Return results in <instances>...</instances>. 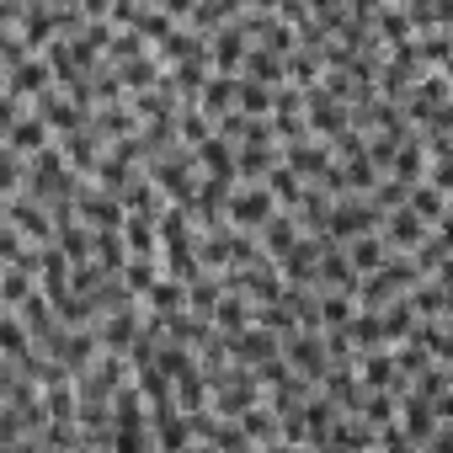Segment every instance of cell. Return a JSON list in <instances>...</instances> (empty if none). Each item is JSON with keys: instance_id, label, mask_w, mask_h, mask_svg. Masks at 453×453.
Segmentation results:
<instances>
[{"instance_id": "12", "label": "cell", "mask_w": 453, "mask_h": 453, "mask_svg": "<svg viewBox=\"0 0 453 453\" xmlns=\"http://www.w3.org/2000/svg\"><path fill=\"white\" fill-rule=\"evenodd\" d=\"M235 155H241V144H235V139H224V134H208V139L197 144V165H203V176H235V181H241Z\"/></svg>"}, {"instance_id": "16", "label": "cell", "mask_w": 453, "mask_h": 453, "mask_svg": "<svg viewBox=\"0 0 453 453\" xmlns=\"http://www.w3.org/2000/svg\"><path fill=\"white\" fill-rule=\"evenodd\" d=\"M38 288H43V283H38L33 267H22V262H0V310L27 304V294H38Z\"/></svg>"}, {"instance_id": "1", "label": "cell", "mask_w": 453, "mask_h": 453, "mask_svg": "<svg viewBox=\"0 0 453 453\" xmlns=\"http://www.w3.org/2000/svg\"><path fill=\"white\" fill-rule=\"evenodd\" d=\"M278 208H283V203H278V192H273L267 181H241L235 197H230V224H241V230H262Z\"/></svg>"}, {"instance_id": "26", "label": "cell", "mask_w": 453, "mask_h": 453, "mask_svg": "<svg viewBox=\"0 0 453 453\" xmlns=\"http://www.w3.org/2000/svg\"><path fill=\"white\" fill-rule=\"evenodd\" d=\"M144 310H155V315H171V310H187V283L181 278H160L150 294H144Z\"/></svg>"}, {"instance_id": "7", "label": "cell", "mask_w": 453, "mask_h": 453, "mask_svg": "<svg viewBox=\"0 0 453 453\" xmlns=\"http://www.w3.org/2000/svg\"><path fill=\"white\" fill-rule=\"evenodd\" d=\"M251 43H257V38H251L241 22H224V27L208 38V59H213V70H224V75H241V65H246Z\"/></svg>"}, {"instance_id": "6", "label": "cell", "mask_w": 453, "mask_h": 453, "mask_svg": "<svg viewBox=\"0 0 453 453\" xmlns=\"http://www.w3.org/2000/svg\"><path fill=\"white\" fill-rule=\"evenodd\" d=\"M283 357H288L304 379H315V384H320V373L331 368V347H326L320 331H294V336H283Z\"/></svg>"}, {"instance_id": "27", "label": "cell", "mask_w": 453, "mask_h": 453, "mask_svg": "<svg viewBox=\"0 0 453 453\" xmlns=\"http://www.w3.org/2000/svg\"><path fill=\"white\" fill-rule=\"evenodd\" d=\"M320 75H326V54H315V49H294L288 54V81L294 86H320Z\"/></svg>"}, {"instance_id": "21", "label": "cell", "mask_w": 453, "mask_h": 453, "mask_svg": "<svg viewBox=\"0 0 453 453\" xmlns=\"http://www.w3.org/2000/svg\"><path fill=\"white\" fill-rule=\"evenodd\" d=\"M197 102H203L213 118H219V112H235V107H241V75H224V70H213V81H208V91H203Z\"/></svg>"}, {"instance_id": "8", "label": "cell", "mask_w": 453, "mask_h": 453, "mask_svg": "<svg viewBox=\"0 0 453 453\" xmlns=\"http://www.w3.org/2000/svg\"><path fill=\"white\" fill-rule=\"evenodd\" d=\"M437 400L432 395H421V389H411V395H400V426L411 432V442L416 448H426V437L437 432Z\"/></svg>"}, {"instance_id": "32", "label": "cell", "mask_w": 453, "mask_h": 453, "mask_svg": "<svg viewBox=\"0 0 453 453\" xmlns=\"http://www.w3.org/2000/svg\"><path fill=\"white\" fill-rule=\"evenodd\" d=\"M112 6H118V0H81L86 17H112Z\"/></svg>"}, {"instance_id": "29", "label": "cell", "mask_w": 453, "mask_h": 453, "mask_svg": "<svg viewBox=\"0 0 453 453\" xmlns=\"http://www.w3.org/2000/svg\"><path fill=\"white\" fill-rule=\"evenodd\" d=\"M139 171H144V165H134V160H123L118 150H107V155H102V165H96V181H102V187H112V192H128V181H134Z\"/></svg>"}, {"instance_id": "10", "label": "cell", "mask_w": 453, "mask_h": 453, "mask_svg": "<svg viewBox=\"0 0 453 453\" xmlns=\"http://www.w3.org/2000/svg\"><path fill=\"white\" fill-rule=\"evenodd\" d=\"M139 112H134V96H118V102H102L96 112H91V128L112 144V139H128V134H139Z\"/></svg>"}, {"instance_id": "20", "label": "cell", "mask_w": 453, "mask_h": 453, "mask_svg": "<svg viewBox=\"0 0 453 453\" xmlns=\"http://www.w3.org/2000/svg\"><path fill=\"white\" fill-rule=\"evenodd\" d=\"M373 27H379L384 49H395V43H411V38H416V17H411L405 6H395V0H384V12L373 17Z\"/></svg>"}, {"instance_id": "11", "label": "cell", "mask_w": 453, "mask_h": 453, "mask_svg": "<svg viewBox=\"0 0 453 453\" xmlns=\"http://www.w3.org/2000/svg\"><path fill=\"white\" fill-rule=\"evenodd\" d=\"M283 160V139H246L241 144V155H235V165H241V181H267L273 176V165Z\"/></svg>"}, {"instance_id": "22", "label": "cell", "mask_w": 453, "mask_h": 453, "mask_svg": "<svg viewBox=\"0 0 453 453\" xmlns=\"http://www.w3.org/2000/svg\"><path fill=\"white\" fill-rule=\"evenodd\" d=\"M213 326H219V331L257 326V299H246V294H224V299H219V310H213Z\"/></svg>"}, {"instance_id": "34", "label": "cell", "mask_w": 453, "mask_h": 453, "mask_svg": "<svg viewBox=\"0 0 453 453\" xmlns=\"http://www.w3.org/2000/svg\"><path fill=\"white\" fill-rule=\"evenodd\" d=\"M17 6H27V12H33V6H54V0H17Z\"/></svg>"}, {"instance_id": "17", "label": "cell", "mask_w": 453, "mask_h": 453, "mask_svg": "<svg viewBox=\"0 0 453 453\" xmlns=\"http://www.w3.org/2000/svg\"><path fill=\"white\" fill-rule=\"evenodd\" d=\"M347 257H352V267H357V273H373V267H384V262L395 257V246H389V235H384V230H363V235H352V241H347Z\"/></svg>"}, {"instance_id": "18", "label": "cell", "mask_w": 453, "mask_h": 453, "mask_svg": "<svg viewBox=\"0 0 453 453\" xmlns=\"http://www.w3.org/2000/svg\"><path fill=\"white\" fill-rule=\"evenodd\" d=\"M123 241H128V257H160V219L155 213H128Z\"/></svg>"}, {"instance_id": "13", "label": "cell", "mask_w": 453, "mask_h": 453, "mask_svg": "<svg viewBox=\"0 0 453 453\" xmlns=\"http://www.w3.org/2000/svg\"><path fill=\"white\" fill-rule=\"evenodd\" d=\"M65 144V160L81 171V176H96V165H102V155H107V139L96 134V128H81V134H65L59 139Z\"/></svg>"}, {"instance_id": "4", "label": "cell", "mask_w": 453, "mask_h": 453, "mask_svg": "<svg viewBox=\"0 0 453 453\" xmlns=\"http://www.w3.org/2000/svg\"><path fill=\"white\" fill-rule=\"evenodd\" d=\"M144 299H134V304H123V310H112V315H102L96 320V336H102V347L107 352H128L134 342H139V331H144Z\"/></svg>"}, {"instance_id": "9", "label": "cell", "mask_w": 453, "mask_h": 453, "mask_svg": "<svg viewBox=\"0 0 453 453\" xmlns=\"http://www.w3.org/2000/svg\"><path fill=\"white\" fill-rule=\"evenodd\" d=\"M384 235H389V246H395V251H416V246L432 235V224H426L411 203H400V208H389V213H384Z\"/></svg>"}, {"instance_id": "5", "label": "cell", "mask_w": 453, "mask_h": 453, "mask_svg": "<svg viewBox=\"0 0 453 453\" xmlns=\"http://www.w3.org/2000/svg\"><path fill=\"white\" fill-rule=\"evenodd\" d=\"M0 139H6V150H22V155H38V150H49L59 134L49 128V118L38 112V107H27L22 118H12V123H0Z\"/></svg>"}, {"instance_id": "35", "label": "cell", "mask_w": 453, "mask_h": 453, "mask_svg": "<svg viewBox=\"0 0 453 453\" xmlns=\"http://www.w3.org/2000/svg\"><path fill=\"white\" fill-rule=\"evenodd\" d=\"M448 315H453V288H448Z\"/></svg>"}, {"instance_id": "31", "label": "cell", "mask_w": 453, "mask_h": 453, "mask_svg": "<svg viewBox=\"0 0 453 453\" xmlns=\"http://www.w3.org/2000/svg\"><path fill=\"white\" fill-rule=\"evenodd\" d=\"M150 6H160V12H171L176 22H187V17L197 12V0H150Z\"/></svg>"}, {"instance_id": "28", "label": "cell", "mask_w": 453, "mask_h": 453, "mask_svg": "<svg viewBox=\"0 0 453 453\" xmlns=\"http://www.w3.org/2000/svg\"><path fill=\"white\" fill-rule=\"evenodd\" d=\"M273 107H278V86H262V81L241 75V112H251V118H273Z\"/></svg>"}, {"instance_id": "25", "label": "cell", "mask_w": 453, "mask_h": 453, "mask_svg": "<svg viewBox=\"0 0 453 453\" xmlns=\"http://www.w3.org/2000/svg\"><path fill=\"white\" fill-rule=\"evenodd\" d=\"M160 278H165V262L160 257H128V267H123V283L134 288V299H144Z\"/></svg>"}, {"instance_id": "23", "label": "cell", "mask_w": 453, "mask_h": 453, "mask_svg": "<svg viewBox=\"0 0 453 453\" xmlns=\"http://www.w3.org/2000/svg\"><path fill=\"white\" fill-rule=\"evenodd\" d=\"M267 187H273V192H278V203H283V208H294V213H299V203H304V192H310V181H304L288 160H278V165H273Z\"/></svg>"}, {"instance_id": "2", "label": "cell", "mask_w": 453, "mask_h": 453, "mask_svg": "<svg viewBox=\"0 0 453 453\" xmlns=\"http://www.w3.org/2000/svg\"><path fill=\"white\" fill-rule=\"evenodd\" d=\"M283 160H288L304 181H326L331 165H336V150H331V139L304 134V139H288V144H283Z\"/></svg>"}, {"instance_id": "24", "label": "cell", "mask_w": 453, "mask_h": 453, "mask_svg": "<svg viewBox=\"0 0 453 453\" xmlns=\"http://www.w3.org/2000/svg\"><path fill=\"white\" fill-rule=\"evenodd\" d=\"M405 203H411V208H416V213H421L426 224H437V219H442V213L453 208V197H448V192H442L437 181H426V176H421V181L411 187V197H405Z\"/></svg>"}, {"instance_id": "14", "label": "cell", "mask_w": 453, "mask_h": 453, "mask_svg": "<svg viewBox=\"0 0 453 453\" xmlns=\"http://www.w3.org/2000/svg\"><path fill=\"white\" fill-rule=\"evenodd\" d=\"M241 75H251V81H262V86H288V54H278V49H267V43H251Z\"/></svg>"}, {"instance_id": "3", "label": "cell", "mask_w": 453, "mask_h": 453, "mask_svg": "<svg viewBox=\"0 0 453 453\" xmlns=\"http://www.w3.org/2000/svg\"><path fill=\"white\" fill-rule=\"evenodd\" d=\"M224 347H230L235 363H251V368H257V363H267V357L283 352V336L257 320V326H241V331H224Z\"/></svg>"}, {"instance_id": "15", "label": "cell", "mask_w": 453, "mask_h": 453, "mask_svg": "<svg viewBox=\"0 0 453 453\" xmlns=\"http://www.w3.org/2000/svg\"><path fill=\"white\" fill-rule=\"evenodd\" d=\"M165 59H160V49H144V54H134V59H123L118 65V75H123V86L128 91H150V86H160L165 81Z\"/></svg>"}, {"instance_id": "30", "label": "cell", "mask_w": 453, "mask_h": 453, "mask_svg": "<svg viewBox=\"0 0 453 453\" xmlns=\"http://www.w3.org/2000/svg\"><path fill=\"white\" fill-rule=\"evenodd\" d=\"M96 262H102L107 273H123V267H128V241H123V230H96Z\"/></svg>"}, {"instance_id": "33", "label": "cell", "mask_w": 453, "mask_h": 453, "mask_svg": "<svg viewBox=\"0 0 453 453\" xmlns=\"http://www.w3.org/2000/svg\"><path fill=\"white\" fill-rule=\"evenodd\" d=\"M251 6H262V12H278V6H283V0H251Z\"/></svg>"}, {"instance_id": "19", "label": "cell", "mask_w": 453, "mask_h": 453, "mask_svg": "<svg viewBox=\"0 0 453 453\" xmlns=\"http://www.w3.org/2000/svg\"><path fill=\"white\" fill-rule=\"evenodd\" d=\"M59 251L70 257V262H91L96 257V224H86V219H70V224H59Z\"/></svg>"}]
</instances>
